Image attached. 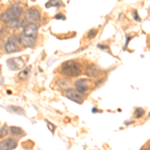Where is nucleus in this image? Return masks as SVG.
I'll return each instance as SVG.
<instances>
[{
    "mask_svg": "<svg viewBox=\"0 0 150 150\" xmlns=\"http://www.w3.org/2000/svg\"><path fill=\"white\" fill-rule=\"evenodd\" d=\"M25 20H18V19H14V20H10L6 22V26L10 29H17L19 27H22L25 24L24 22Z\"/></svg>",
    "mask_w": 150,
    "mask_h": 150,
    "instance_id": "f8f14e48",
    "label": "nucleus"
},
{
    "mask_svg": "<svg viewBox=\"0 0 150 150\" xmlns=\"http://www.w3.org/2000/svg\"><path fill=\"white\" fill-rule=\"evenodd\" d=\"M97 35V29H90V31L87 34V38L88 39H93L94 37H96Z\"/></svg>",
    "mask_w": 150,
    "mask_h": 150,
    "instance_id": "6ab92c4d",
    "label": "nucleus"
},
{
    "mask_svg": "<svg viewBox=\"0 0 150 150\" xmlns=\"http://www.w3.org/2000/svg\"><path fill=\"white\" fill-rule=\"evenodd\" d=\"M17 141L13 138H7L4 141L0 142V149L7 150V149H14L17 147Z\"/></svg>",
    "mask_w": 150,
    "mask_h": 150,
    "instance_id": "9d476101",
    "label": "nucleus"
},
{
    "mask_svg": "<svg viewBox=\"0 0 150 150\" xmlns=\"http://www.w3.org/2000/svg\"><path fill=\"white\" fill-rule=\"evenodd\" d=\"M63 5L61 0H49L46 4H45V7L46 8H49V7H60Z\"/></svg>",
    "mask_w": 150,
    "mask_h": 150,
    "instance_id": "4468645a",
    "label": "nucleus"
},
{
    "mask_svg": "<svg viewBox=\"0 0 150 150\" xmlns=\"http://www.w3.org/2000/svg\"><path fill=\"white\" fill-rule=\"evenodd\" d=\"M22 34L28 36V37L34 38L37 39V34H38V25L35 24L34 22H30L28 24H26L23 28V32Z\"/></svg>",
    "mask_w": 150,
    "mask_h": 150,
    "instance_id": "39448f33",
    "label": "nucleus"
},
{
    "mask_svg": "<svg viewBox=\"0 0 150 150\" xmlns=\"http://www.w3.org/2000/svg\"><path fill=\"white\" fill-rule=\"evenodd\" d=\"M132 15H133V18H134L135 21H138V22H140V21H141V19H140V17L138 16V14H137V11L136 10L133 11Z\"/></svg>",
    "mask_w": 150,
    "mask_h": 150,
    "instance_id": "412c9836",
    "label": "nucleus"
},
{
    "mask_svg": "<svg viewBox=\"0 0 150 150\" xmlns=\"http://www.w3.org/2000/svg\"><path fill=\"white\" fill-rule=\"evenodd\" d=\"M30 71H31V66H27L26 68H24L23 70H21V71L19 72L18 77H19L20 79H25V78H27L29 73H30Z\"/></svg>",
    "mask_w": 150,
    "mask_h": 150,
    "instance_id": "2eb2a0df",
    "label": "nucleus"
},
{
    "mask_svg": "<svg viewBox=\"0 0 150 150\" xmlns=\"http://www.w3.org/2000/svg\"><path fill=\"white\" fill-rule=\"evenodd\" d=\"M64 95H65V97L70 99L71 101L79 103V104H81L84 100L83 94L80 93L79 91H77L76 89H72V88L66 89V90L64 91Z\"/></svg>",
    "mask_w": 150,
    "mask_h": 150,
    "instance_id": "20e7f679",
    "label": "nucleus"
},
{
    "mask_svg": "<svg viewBox=\"0 0 150 150\" xmlns=\"http://www.w3.org/2000/svg\"><path fill=\"white\" fill-rule=\"evenodd\" d=\"M9 131H10V134L13 137H16V138H21L22 136L25 135V132L23 131V129H21L20 127H16V126H11L9 128Z\"/></svg>",
    "mask_w": 150,
    "mask_h": 150,
    "instance_id": "ddd939ff",
    "label": "nucleus"
},
{
    "mask_svg": "<svg viewBox=\"0 0 150 150\" xmlns=\"http://www.w3.org/2000/svg\"><path fill=\"white\" fill-rule=\"evenodd\" d=\"M100 67L96 64H90L87 66L86 69V75L88 77H96L100 73Z\"/></svg>",
    "mask_w": 150,
    "mask_h": 150,
    "instance_id": "9b49d317",
    "label": "nucleus"
},
{
    "mask_svg": "<svg viewBox=\"0 0 150 150\" xmlns=\"http://www.w3.org/2000/svg\"><path fill=\"white\" fill-rule=\"evenodd\" d=\"M19 43L21 45H23L24 47H27V48H32L35 46V43H36V39L34 38H31L28 37V36L21 34L20 37H19Z\"/></svg>",
    "mask_w": 150,
    "mask_h": 150,
    "instance_id": "1a4fd4ad",
    "label": "nucleus"
},
{
    "mask_svg": "<svg viewBox=\"0 0 150 150\" xmlns=\"http://www.w3.org/2000/svg\"><path fill=\"white\" fill-rule=\"evenodd\" d=\"M91 112H92V113H97V112H99V109L97 107H93L92 110H91Z\"/></svg>",
    "mask_w": 150,
    "mask_h": 150,
    "instance_id": "a878e982",
    "label": "nucleus"
},
{
    "mask_svg": "<svg viewBox=\"0 0 150 150\" xmlns=\"http://www.w3.org/2000/svg\"><path fill=\"white\" fill-rule=\"evenodd\" d=\"M19 37L16 35H11L6 41L5 45H4V50L6 53L10 54V53L17 52L19 50Z\"/></svg>",
    "mask_w": 150,
    "mask_h": 150,
    "instance_id": "7ed1b4c3",
    "label": "nucleus"
},
{
    "mask_svg": "<svg viewBox=\"0 0 150 150\" xmlns=\"http://www.w3.org/2000/svg\"><path fill=\"white\" fill-rule=\"evenodd\" d=\"M7 133H8V126L7 125H3V126L0 128V138L4 137Z\"/></svg>",
    "mask_w": 150,
    "mask_h": 150,
    "instance_id": "a211bd4d",
    "label": "nucleus"
},
{
    "mask_svg": "<svg viewBox=\"0 0 150 150\" xmlns=\"http://www.w3.org/2000/svg\"><path fill=\"white\" fill-rule=\"evenodd\" d=\"M145 114V111L143 108L141 107H137L134 110V117L135 118H142Z\"/></svg>",
    "mask_w": 150,
    "mask_h": 150,
    "instance_id": "f3484780",
    "label": "nucleus"
},
{
    "mask_svg": "<svg viewBox=\"0 0 150 150\" xmlns=\"http://www.w3.org/2000/svg\"><path fill=\"white\" fill-rule=\"evenodd\" d=\"M21 14H22L21 7H19L17 5H13L0 15V20L7 22V21L14 20V19H18L21 16Z\"/></svg>",
    "mask_w": 150,
    "mask_h": 150,
    "instance_id": "f03ea898",
    "label": "nucleus"
},
{
    "mask_svg": "<svg viewBox=\"0 0 150 150\" xmlns=\"http://www.w3.org/2000/svg\"><path fill=\"white\" fill-rule=\"evenodd\" d=\"M45 122H46V124H47V127L49 128V130L51 131V133L53 134V133L55 132V129H56V126H55L53 123H51V122H49L48 120H45Z\"/></svg>",
    "mask_w": 150,
    "mask_h": 150,
    "instance_id": "aec40b11",
    "label": "nucleus"
},
{
    "mask_svg": "<svg viewBox=\"0 0 150 150\" xmlns=\"http://www.w3.org/2000/svg\"><path fill=\"white\" fill-rule=\"evenodd\" d=\"M60 72L65 76H79L82 73V65L76 60H68V61H65L61 64Z\"/></svg>",
    "mask_w": 150,
    "mask_h": 150,
    "instance_id": "f257e3e1",
    "label": "nucleus"
},
{
    "mask_svg": "<svg viewBox=\"0 0 150 150\" xmlns=\"http://www.w3.org/2000/svg\"><path fill=\"white\" fill-rule=\"evenodd\" d=\"M126 42H125V45H124V48H126V46H127V45H128V42H129V40L130 39H131V36H126Z\"/></svg>",
    "mask_w": 150,
    "mask_h": 150,
    "instance_id": "b1692460",
    "label": "nucleus"
},
{
    "mask_svg": "<svg viewBox=\"0 0 150 150\" xmlns=\"http://www.w3.org/2000/svg\"><path fill=\"white\" fill-rule=\"evenodd\" d=\"M75 88L77 91L84 94L89 89V80L84 78L78 79L77 81H75Z\"/></svg>",
    "mask_w": 150,
    "mask_h": 150,
    "instance_id": "6e6552de",
    "label": "nucleus"
},
{
    "mask_svg": "<svg viewBox=\"0 0 150 150\" xmlns=\"http://www.w3.org/2000/svg\"><path fill=\"white\" fill-rule=\"evenodd\" d=\"M55 19H60V20H65V16L62 15V14H57L55 15Z\"/></svg>",
    "mask_w": 150,
    "mask_h": 150,
    "instance_id": "5701e85b",
    "label": "nucleus"
},
{
    "mask_svg": "<svg viewBox=\"0 0 150 150\" xmlns=\"http://www.w3.org/2000/svg\"><path fill=\"white\" fill-rule=\"evenodd\" d=\"M25 65V62L21 57H13L7 60V66L11 70H19Z\"/></svg>",
    "mask_w": 150,
    "mask_h": 150,
    "instance_id": "423d86ee",
    "label": "nucleus"
},
{
    "mask_svg": "<svg viewBox=\"0 0 150 150\" xmlns=\"http://www.w3.org/2000/svg\"><path fill=\"white\" fill-rule=\"evenodd\" d=\"M103 82H104V79H101V80L97 81V83H96V85H97V86H99V85H100L101 83H103Z\"/></svg>",
    "mask_w": 150,
    "mask_h": 150,
    "instance_id": "bb28decb",
    "label": "nucleus"
},
{
    "mask_svg": "<svg viewBox=\"0 0 150 150\" xmlns=\"http://www.w3.org/2000/svg\"><path fill=\"white\" fill-rule=\"evenodd\" d=\"M97 47L101 50H107V51H109V47L105 44H97Z\"/></svg>",
    "mask_w": 150,
    "mask_h": 150,
    "instance_id": "4be33fe9",
    "label": "nucleus"
},
{
    "mask_svg": "<svg viewBox=\"0 0 150 150\" xmlns=\"http://www.w3.org/2000/svg\"><path fill=\"white\" fill-rule=\"evenodd\" d=\"M25 18L30 22H36L40 20V12L37 8L31 7L26 10L25 12Z\"/></svg>",
    "mask_w": 150,
    "mask_h": 150,
    "instance_id": "0eeeda50",
    "label": "nucleus"
},
{
    "mask_svg": "<svg viewBox=\"0 0 150 150\" xmlns=\"http://www.w3.org/2000/svg\"><path fill=\"white\" fill-rule=\"evenodd\" d=\"M134 123V121L133 120H127V121H125L124 122V125H126V126H128L129 124H133Z\"/></svg>",
    "mask_w": 150,
    "mask_h": 150,
    "instance_id": "393cba45",
    "label": "nucleus"
},
{
    "mask_svg": "<svg viewBox=\"0 0 150 150\" xmlns=\"http://www.w3.org/2000/svg\"><path fill=\"white\" fill-rule=\"evenodd\" d=\"M8 110L9 111H12V112L14 113H17V114H20V115H23L24 113V110L22 109L21 107H19V106H15V105H11L8 107Z\"/></svg>",
    "mask_w": 150,
    "mask_h": 150,
    "instance_id": "dca6fc26",
    "label": "nucleus"
}]
</instances>
